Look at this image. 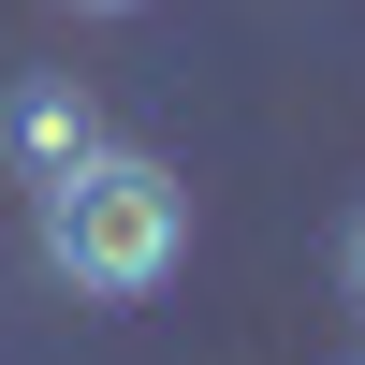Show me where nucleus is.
Wrapping results in <instances>:
<instances>
[{"mask_svg":"<svg viewBox=\"0 0 365 365\" xmlns=\"http://www.w3.org/2000/svg\"><path fill=\"white\" fill-rule=\"evenodd\" d=\"M29 234H44V263H58L73 292L146 307V292L190 263V175L146 161V146H88V161L29 175Z\"/></svg>","mask_w":365,"mask_h":365,"instance_id":"f257e3e1","label":"nucleus"},{"mask_svg":"<svg viewBox=\"0 0 365 365\" xmlns=\"http://www.w3.org/2000/svg\"><path fill=\"white\" fill-rule=\"evenodd\" d=\"M88 146H103V117H88L73 73H29L15 103H0V161L15 175H58V161H88Z\"/></svg>","mask_w":365,"mask_h":365,"instance_id":"f03ea898","label":"nucleus"},{"mask_svg":"<svg viewBox=\"0 0 365 365\" xmlns=\"http://www.w3.org/2000/svg\"><path fill=\"white\" fill-rule=\"evenodd\" d=\"M73 15H146V0H73Z\"/></svg>","mask_w":365,"mask_h":365,"instance_id":"7ed1b4c3","label":"nucleus"},{"mask_svg":"<svg viewBox=\"0 0 365 365\" xmlns=\"http://www.w3.org/2000/svg\"><path fill=\"white\" fill-rule=\"evenodd\" d=\"M351 292H365V220H351Z\"/></svg>","mask_w":365,"mask_h":365,"instance_id":"20e7f679","label":"nucleus"}]
</instances>
